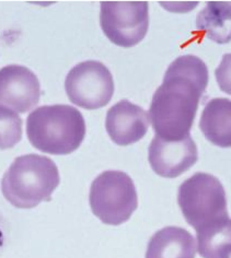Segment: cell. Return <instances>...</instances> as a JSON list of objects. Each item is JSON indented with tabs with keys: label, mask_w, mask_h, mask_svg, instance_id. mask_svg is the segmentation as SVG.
Segmentation results:
<instances>
[{
	"label": "cell",
	"mask_w": 231,
	"mask_h": 258,
	"mask_svg": "<svg viewBox=\"0 0 231 258\" xmlns=\"http://www.w3.org/2000/svg\"><path fill=\"white\" fill-rule=\"evenodd\" d=\"M41 87L30 69L9 64L0 69V104L17 113H27L40 102Z\"/></svg>",
	"instance_id": "cell-8"
},
{
	"label": "cell",
	"mask_w": 231,
	"mask_h": 258,
	"mask_svg": "<svg viewBox=\"0 0 231 258\" xmlns=\"http://www.w3.org/2000/svg\"><path fill=\"white\" fill-rule=\"evenodd\" d=\"M178 203L185 220L196 231L228 217L223 186L207 173H196L184 180L179 188Z\"/></svg>",
	"instance_id": "cell-4"
},
{
	"label": "cell",
	"mask_w": 231,
	"mask_h": 258,
	"mask_svg": "<svg viewBox=\"0 0 231 258\" xmlns=\"http://www.w3.org/2000/svg\"><path fill=\"white\" fill-rule=\"evenodd\" d=\"M215 76L221 91L231 95V53L223 55L220 64L215 70Z\"/></svg>",
	"instance_id": "cell-16"
},
{
	"label": "cell",
	"mask_w": 231,
	"mask_h": 258,
	"mask_svg": "<svg viewBox=\"0 0 231 258\" xmlns=\"http://www.w3.org/2000/svg\"><path fill=\"white\" fill-rule=\"evenodd\" d=\"M89 201L95 217L110 225L130 220L138 206L133 179L122 171L101 173L91 185Z\"/></svg>",
	"instance_id": "cell-5"
},
{
	"label": "cell",
	"mask_w": 231,
	"mask_h": 258,
	"mask_svg": "<svg viewBox=\"0 0 231 258\" xmlns=\"http://www.w3.org/2000/svg\"><path fill=\"white\" fill-rule=\"evenodd\" d=\"M59 169L52 160L38 154L17 158L2 180L5 198L17 208H34L49 202L60 185Z\"/></svg>",
	"instance_id": "cell-3"
},
{
	"label": "cell",
	"mask_w": 231,
	"mask_h": 258,
	"mask_svg": "<svg viewBox=\"0 0 231 258\" xmlns=\"http://www.w3.org/2000/svg\"><path fill=\"white\" fill-rule=\"evenodd\" d=\"M201 131L211 144L231 147V101L224 98L210 100L201 116Z\"/></svg>",
	"instance_id": "cell-12"
},
{
	"label": "cell",
	"mask_w": 231,
	"mask_h": 258,
	"mask_svg": "<svg viewBox=\"0 0 231 258\" xmlns=\"http://www.w3.org/2000/svg\"><path fill=\"white\" fill-rule=\"evenodd\" d=\"M207 83L208 69L201 58L185 55L172 61L149 108L156 136L170 141L190 136Z\"/></svg>",
	"instance_id": "cell-1"
},
{
	"label": "cell",
	"mask_w": 231,
	"mask_h": 258,
	"mask_svg": "<svg viewBox=\"0 0 231 258\" xmlns=\"http://www.w3.org/2000/svg\"><path fill=\"white\" fill-rule=\"evenodd\" d=\"M27 135L34 148L44 153L65 156L76 151L86 136L82 114L70 105H44L27 119Z\"/></svg>",
	"instance_id": "cell-2"
},
{
	"label": "cell",
	"mask_w": 231,
	"mask_h": 258,
	"mask_svg": "<svg viewBox=\"0 0 231 258\" xmlns=\"http://www.w3.org/2000/svg\"><path fill=\"white\" fill-rule=\"evenodd\" d=\"M105 127L113 143L119 146L133 145L148 132L149 116L143 107L122 100L107 111Z\"/></svg>",
	"instance_id": "cell-10"
},
{
	"label": "cell",
	"mask_w": 231,
	"mask_h": 258,
	"mask_svg": "<svg viewBox=\"0 0 231 258\" xmlns=\"http://www.w3.org/2000/svg\"><path fill=\"white\" fill-rule=\"evenodd\" d=\"M196 242L190 232L179 227H166L150 238L146 258H195Z\"/></svg>",
	"instance_id": "cell-11"
},
{
	"label": "cell",
	"mask_w": 231,
	"mask_h": 258,
	"mask_svg": "<svg viewBox=\"0 0 231 258\" xmlns=\"http://www.w3.org/2000/svg\"><path fill=\"white\" fill-rule=\"evenodd\" d=\"M22 138V119L17 112L0 104V149L14 148Z\"/></svg>",
	"instance_id": "cell-15"
},
{
	"label": "cell",
	"mask_w": 231,
	"mask_h": 258,
	"mask_svg": "<svg viewBox=\"0 0 231 258\" xmlns=\"http://www.w3.org/2000/svg\"><path fill=\"white\" fill-rule=\"evenodd\" d=\"M196 28L202 36L217 44L231 41V2H208L196 18Z\"/></svg>",
	"instance_id": "cell-13"
},
{
	"label": "cell",
	"mask_w": 231,
	"mask_h": 258,
	"mask_svg": "<svg viewBox=\"0 0 231 258\" xmlns=\"http://www.w3.org/2000/svg\"><path fill=\"white\" fill-rule=\"evenodd\" d=\"M4 244V235H3V232L0 230V246H3Z\"/></svg>",
	"instance_id": "cell-17"
},
{
	"label": "cell",
	"mask_w": 231,
	"mask_h": 258,
	"mask_svg": "<svg viewBox=\"0 0 231 258\" xmlns=\"http://www.w3.org/2000/svg\"><path fill=\"white\" fill-rule=\"evenodd\" d=\"M197 251L203 258L231 257V219L224 217L196 231Z\"/></svg>",
	"instance_id": "cell-14"
},
{
	"label": "cell",
	"mask_w": 231,
	"mask_h": 258,
	"mask_svg": "<svg viewBox=\"0 0 231 258\" xmlns=\"http://www.w3.org/2000/svg\"><path fill=\"white\" fill-rule=\"evenodd\" d=\"M65 89L70 102L86 109H98L108 104L114 94V81L103 63L87 60L68 73Z\"/></svg>",
	"instance_id": "cell-7"
},
{
	"label": "cell",
	"mask_w": 231,
	"mask_h": 258,
	"mask_svg": "<svg viewBox=\"0 0 231 258\" xmlns=\"http://www.w3.org/2000/svg\"><path fill=\"white\" fill-rule=\"evenodd\" d=\"M100 23L104 34L121 47H133L144 40L149 28L147 2H102Z\"/></svg>",
	"instance_id": "cell-6"
},
{
	"label": "cell",
	"mask_w": 231,
	"mask_h": 258,
	"mask_svg": "<svg viewBox=\"0 0 231 258\" xmlns=\"http://www.w3.org/2000/svg\"><path fill=\"white\" fill-rule=\"evenodd\" d=\"M198 159L197 148L191 136L170 141L156 136L148 150L151 169L158 175L175 178L193 166Z\"/></svg>",
	"instance_id": "cell-9"
}]
</instances>
